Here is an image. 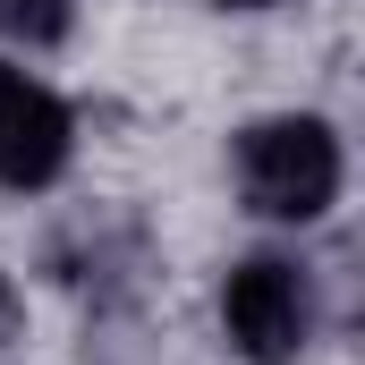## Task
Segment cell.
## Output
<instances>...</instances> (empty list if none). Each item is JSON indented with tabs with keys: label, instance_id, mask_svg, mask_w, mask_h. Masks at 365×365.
Segmentation results:
<instances>
[{
	"label": "cell",
	"instance_id": "1",
	"mask_svg": "<svg viewBox=\"0 0 365 365\" xmlns=\"http://www.w3.org/2000/svg\"><path fill=\"white\" fill-rule=\"evenodd\" d=\"M238 187L264 221H323L340 204V136L306 110L255 119L238 136Z\"/></svg>",
	"mask_w": 365,
	"mask_h": 365
},
{
	"label": "cell",
	"instance_id": "2",
	"mask_svg": "<svg viewBox=\"0 0 365 365\" xmlns=\"http://www.w3.org/2000/svg\"><path fill=\"white\" fill-rule=\"evenodd\" d=\"M221 331L238 340L247 365H289L314 340V289H306V272L280 264V255H247L221 280Z\"/></svg>",
	"mask_w": 365,
	"mask_h": 365
},
{
	"label": "cell",
	"instance_id": "3",
	"mask_svg": "<svg viewBox=\"0 0 365 365\" xmlns=\"http://www.w3.org/2000/svg\"><path fill=\"white\" fill-rule=\"evenodd\" d=\"M68 102L26 68H0V187H51L68 170Z\"/></svg>",
	"mask_w": 365,
	"mask_h": 365
},
{
	"label": "cell",
	"instance_id": "4",
	"mask_svg": "<svg viewBox=\"0 0 365 365\" xmlns=\"http://www.w3.org/2000/svg\"><path fill=\"white\" fill-rule=\"evenodd\" d=\"M68 9H77V0H0V34L26 43V51H43V43L68 34Z\"/></svg>",
	"mask_w": 365,
	"mask_h": 365
},
{
	"label": "cell",
	"instance_id": "5",
	"mask_svg": "<svg viewBox=\"0 0 365 365\" xmlns=\"http://www.w3.org/2000/svg\"><path fill=\"white\" fill-rule=\"evenodd\" d=\"M17 323H26V297H17V289H9V272H0V349H9V340H17Z\"/></svg>",
	"mask_w": 365,
	"mask_h": 365
},
{
	"label": "cell",
	"instance_id": "6",
	"mask_svg": "<svg viewBox=\"0 0 365 365\" xmlns=\"http://www.w3.org/2000/svg\"><path fill=\"white\" fill-rule=\"evenodd\" d=\"M230 9H272V0H230Z\"/></svg>",
	"mask_w": 365,
	"mask_h": 365
}]
</instances>
